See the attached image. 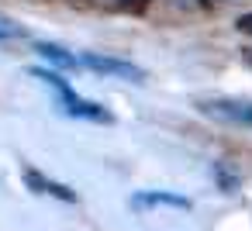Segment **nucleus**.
Returning a JSON list of instances; mask_svg holds the SVG:
<instances>
[{
    "mask_svg": "<svg viewBox=\"0 0 252 231\" xmlns=\"http://www.w3.org/2000/svg\"><path fill=\"white\" fill-rule=\"evenodd\" d=\"M11 35H14L11 28H0V42H4V38H11Z\"/></svg>",
    "mask_w": 252,
    "mask_h": 231,
    "instance_id": "6e6552de",
    "label": "nucleus"
},
{
    "mask_svg": "<svg viewBox=\"0 0 252 231\" xmlns=\"http://www.w3.org/2000/svg\"><path fill=\"white\" fill-rule=\"evenodd\" d=\"M238 31L252 35V14H242V18H238Z\"/></svg>",
    "mask_w": 252,
    "mask_h": 231,
    "instance_id": "0eeeda50",
    "label": "nucleus"
},
{
    "mask_svg": "<svg viewBox=\"0 0 252 231\" xmlns=\"http://www.w3.org/2000/svg\"><path fill=\"white\" fill-rule=\"evenodd\" d=\"M197 107L211 117H221L228 124H238V128H252V100H238V97H207V100H197Z\"/></svg>",
    "mask_w": 252,
    "mask_h": 231,
    "instance_id": "f03ea898",
    "label": "nucleus"
},
{
    "mask_svg": "<svg viewBox=\"0 0 252 231\" xmlns=\"http://www.w3.org/2000/svg\"><path fill=\"white\" fill-rule=\"evenodd\" d=\"M135 207H176V210H190V200L180 193H162V190H145L131 197Z\"/></svg>",
    "mask_w": 252,
    "mask_h": 231,
    "instance_id": "39448f33",
    "label": "nucleus"
},
{
    "mask_svg": "<svg viewBox=\"0 0 252 231\" xmlns=\"http://www.w3.org/2000/svg\"><path fill=\"white\" fill-rule=\"evenodd\" d=\"M80 66H87L94 73H104V76H114V80H128V83H138L145 76L138 66H131L125 59H111V56H83Z\"/></svg>",
    "mask_w": 252,
    "mask_h": 231,
    "instance_id": "7ed1b4c3",
    "label": "nucleus"
},
{
    "mask_svg": "<svg viewBox=\"0 0 252 231\" xmlns=\"http://www.w3.org/2000/svg\"><path fill=\"white\" fill-rule=\"evenodd\" d=\"M21 176H25V183H28V186H32L35 193H49V197H59V200H66V203H73V200H76V193H73V190H69L66 183H52V179H45V176H42L38 169H28V166H25V173H21Z\"/></svg>",
    "mask_w": 252,
    "mask_h": 231,
    "instance_id": "20e7f679",
    "label": "nucleus"
},
{
    "mask_svg": "<svg viewBox=\"0 0 252 231\" xmlns=\"http://www.w3.org/2000/svg\"><path fill=\"white\" fill-rule=\"evenodd\" d=\"M32 76L35 80H42L49 90H56V97H59V107L69 114V117H87V121H114L111 117V111H104L100 104H94V100H83V97H76L73 93V87L59 76V73H49V69H32Z\"/></svg>",
    "mask_w": 252,
    "mask_h": 231,
    "instance_id": "f257e3e1",
    "label": "nucleus"
},
{
    "mask_svg": "<svg viewBox=\"0 0 252 231\" xmlns=\"http://www.w3.org/2000/svg\"><path fill=\"white\" fill-rule=\"evenodd\" d=\"M35 52H38L42 59H49V62L63 66V69H76V66H80V59H76V56H69L66 49H59V45H49V42H38V45H35Z\"/></svg>",
    "mask_w": 252,
    "mask_h": 231,
    "instance_id": "423d86ee",
    "label": "nucleus"
}]
</instances>
